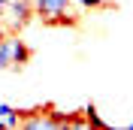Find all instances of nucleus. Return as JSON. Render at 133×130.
Listing matches in <instances>:
<instances>
[{
    "instance_id": "f257e3e1",
    "label": "nucleus",
    "mask_w": 133,
    "mask_h": 130,
    "mask_svg": "<svg viewBox=\"0 0 133 130\" xmlns=\"http://www.w3.org/2000/svg\"><path fill=\"white\" fill-rule=\"evenodd\" d=\"M30 61V49H27V42L12 33V36H3L0 40V70H15V67H24Z\"/></svg>"
},
{
    "instance_id": "6e6552de",
    "label": "nucleus",
    "mask_w": 133,
    "mask_h": 130,
    "mask_svg": "<svg viewBox=\"0 0 133 130\" xmlns=\"http://www.w3.org/2000/svg\"><path fill=\"white\" fill-rule=\"evenodd\" d=\"M6 3H9V0H0V12H3V6H6Z\"/></svg>"
},
{
    "instance_id": "39448f33",
    "label": "nucleus",
    "mask_w": 133,
    "mask_h": 130,
    "mask_svg": "<svg viewBox=\"0 0 133 130\" xmlns=\"http://www.w3.org/2000/svg\"><path fill=\"white\" fill-rule=\"evenodd\" d=\"M85 121L91 124V127H97V130H106V127H109V124L100 118V112H97V106H94V103L85 106Z\"/></svg>"
},
{
    "instance_id": "1a4fd4ad",
    "label": "nucleus",
    "mask_w": 133,
    "mask_h": 130,
    "mask_svg": "<svg viewBox=\"0 0 133 130\" xmlns=\"http://www.w3.org/2000/svg\"><path fill=\"white\" fill-rule=\"evenodd\" d=\"M130 130H133V121H130Z\"/></svg>"
},
{
    "instance_id": "0eeeda50",
    "label": "nucleus",
    "mask_w": 133,
    "mask_h": 130,
    "mask_svg": "<svg viewBox=\"0 0 133 130\" xmlns=\"http://www.w3.org/2000/svg\"><path fill=\"white\" fill-rule=\"evenodd\" d=\"M6 36V24H3V18H0V40Z\"/></svg>"
},
{
    "instance_id": "f03ea898",
    "label": "nucleus",
    "mask_w": 133,
    "mask_h": 130,
    "mask_svg": "<svg viewBox=\"0 0 133 130\" xmlns=\"http://www.w3.org/2000/svg\"><path fill=\"white\" fill-rule=\"evenodd\" d=\"M73 0H33V9L49 24H76V15L70 12Z\"/></svg>"
},
{
    "instance_id": "20e7f679",
    "label": "nucleus",
    "mask_w": 133,
    "mask_h": 130,
    "mask_svg": "<svg viewBox=\"0 0 133 130\" xmlns=\"http://www.w3.org/2000/svg\"><path fill=\"white\" fill-rule=\"evenodd\" d=\"M0 127H21V112H18L15 106H9V103H0Z\"/></svg>"
},
{
    "instance_id": "7ed1b4c3",
    "label": "nucleus",
    "mask_w": 133,
    "mask_h": 130,
    "mask_svg": "<svg viewBox=\"0 0 133 130\" xmlns=\"http://www.w3.org/2000/svg\"><path fill=\"white\" fill-rule=\"evenodd\" d=\"M0 15H3L6 30H15V33H18L33 15H36V9H33V0H9Z\"/></svg>"
},
{
    "instance_id": "423d86ee",
    "label": "nucleus",
    "mask_w": 133,
    "mask_h": 130,
    "mask_svg": "<svg viewBox=\"0 0 133 130\" xmlns=\"http://www.w3.org/2000/svg\"><path fill=\"white\" fill-rule=\"evenodd\" d=\"M73 6H79V9H100L103 0H73Z\"/></svg>"
}]
</instances>
